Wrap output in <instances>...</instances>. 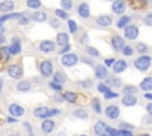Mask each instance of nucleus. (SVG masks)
<instances>
[{
	"instance_id": "f704fd0d",
	"label": "nucleus",
	"mask_w": 152,
	"mask_h": 136,
	"mask_svg": "<svg viewBox=\"0 0 152 136\" xmlns=\"http://www.w3.org/2000/svg\"><path fill=\"white\" fill-rule=\"evenodd\" d=\"M68 25H69V28H70V32L71 33H74V32L77 31V25H76V22L74 20H69L68 21Z\"/></svg>"
},
{
	"instance_id": "4d7b16f0",
	"label": "nucleus",
	"mask_w": 152,
	"mask_h": 136,
	"mask_svg": "<svg viewBox=\"0 0 152 136\" xmlns=\"http://www.w3.org/2000/svg\"><path fill=\"white\" fill-rule=\"evenodd\" d=\"M0 124H1V121H0Z\"/></svg>"
},
{
	"instance_id": "603ef678",
	"label": "nucleus",
	"mask_w": 152,
	"mask_h": 136,
	"mask_svg": "<svg viewBox=\"0 0 152 136\" xmlns=\"http://www.w3.org/2000/svg\"><path fill=\"white\" fill-rule=\"evenodd\" d=\"M4 32H5V28H4V26H2V25H1V22H0V35H1Z\"/></svg>"
},
{
	"instance_id": "3c124183",
	"label": "nucleus",
	"mask_w": 152,
	"mask_h": 136,
	"mask_svg": "<svg viewBox=\"0 0 152 136\" xmlns=\"http://www.w3.org/2000/svg\"><path fill=\"white\" fill-rule=\"evenodd\" d=\"M59 111L58 110H51V111H49V116H52V115H55V114H58Z\"/></svg>"
},
{
	"instance_id": "f3484780",
	"label": "nucleus",
	"mask_w": 152,
	"mask_h": 136,
	"mask_svg": "<svg viewBox=\"0 0 152 136\" xmlns=\"http://www.w3.org/2000/svg\"><path fill=\"white\" fill-rule=\"evenodd\" d=\"M106 129H107V124L104 123V122H97L96 124H95V127H94V132L96 134V135H102L104 131H106Z\"/></svg>"
},
{
	"instance_id": "6e6552de",
	"label": "nucleus",
	"mask_w": 152,
	"mask_h": 136,
	"mask_svg": "<svg viewBox=\"0 0 152 136\" xmlns=\"http://www.w3.org/2000/svg\"><path fill=\"white\" fill-rule=\"evenodd\" d=\"M112 44H113V47H114L116 51H121L122 47L125 46V41H124V39H122L120 35H115V37H113V39H112Z\"/></svg>"
},
{
	"instance_id": "2f4dec72",
	"label": "nucleus",
	"mask_w": 152,
	"mask_h": 136,
	"mask_svg": "<svg viewBox=\"0 0 152 136\" xmlns=\"http://www.w3.org/2000/svg\"><path fill=\"white\" fill-rule=\"evenodd\" d=\"M129 22V17H122L119 21H118V27H124V26H126L127 24Z\"/></svg>"
},
{
	"instance_id": "473e14b6",
	"label": "nucleus",
	"mask_w": 152,
	"mask_h": 136,
	"mask_svg": "<svg viewBox=\"0 0 152 136\" xmlns=\"http://www.w3.org/2000/svg\"><path fill=\"white\" fill-rule=\"evenodd\" d=\"M20 13H11V14H7V15H4L0 18V22L1 21H5V20H8V19H14V18H18Z\"/></svg>"
},
{
	"instance_id": "a211bd4d",
	"label": "nucleus",
	"mask_w": 152,
	"mask_h": 136,
	"mask_svg": "<svg viewBox=\"0 0 152 136\" xmlns=\"http://www.w3.org/2000/svg\"><path fill=\"white\" fill-rule=\"evenodd\" d=\"M140 88L144 91H150L152 90V77H146L141 83H140Z\"/></svg>"
},
{
	"instance_id": "49530a36",
	"label": "nucleus",
	"mask_w": 152,
	"mask_h": 136,
	"mask_svg": "<svg viewBox=\"0 0 152 136\" xmlns=\"http://www.w3.org/2000/svg\"><path fill=\"white\" fill-rule=\"evenodd\" d=\"M104 63H106V65H108V66H109V65H113V64H114V59H113V58H108V59L104 60Z\"/></svg>"
},
{
	"instance_id": "e433bc0d",
	"label": "nucleus",
	"mask_w": 152,
	"mask_h": 136,
	"mask_svg": "<svg viewBox=\"0 0 152 136\" xmlns=\"http://www.w3.org/2000/svg\"><path fill=\"white\" fill-rule=\"evenodd\" d=\"M122 53H124L125 56H132V54H133V50H132V47H129V46H124V47H122Z\"/></svg>"
},
{
	"instance_id": "7c9ffc66",
	"label": "nucleus",
	"mask_w": 152,
	"mask_h": 136,
	"mask_svg": "<svg viewBox=\"0 0 152 136\" xmlns=\"http://www.w3.org/2000/svg\"><path fill=\"white\" fill-rule=\"evenodd\" d=\"M26 4H27V6L28 7H31V8H38V7H40V0H27L26 1Z\"/></svg>"
},
{
	"instance_id": "412c9836",
	"label": "nucleus",
	"mask_w": 152,
	"mask_h": 136,
	"mask_svg": "<svg viewBox=\"0 0 152 136\" xmlns=\"http://www.w3.org/2000/svg\"><path fill=\"white\" fill-rule=\"evenodd\" d=\"M95 75L99 78H104L107 76V69L103 65H97L95 69Z\"/></svg>"
},
{
	"instance_id": "393cba45",
	"label": "nucleus",
	"mask_w": 152,
	"mask_h": 136,
	"mask_svg": "<svg viewBox=\"0 0 152 136\" xmlns=\"http://www.w3.org/2000/svg\"><path fill=\"white\" fill-rule=\"evenodd\" d=\"M30 88H31V84H30V82H27V80H23V82H20V83L17 85V89H18L19 91H28Z\"/></svg>"
},
{
	"instance_id": "9b49d317",
	"label": "nucleus",
	"mask_w": 152,
	"mask_h": 136,
	"mask_svg": "<svg viewBox=\"0 0 152 136\" xmlns=\"http://www.w3.org/2000/svg\"><path fill=\"white\" fill-rule=\"evenodd\" d=\"M39 47H40V51H43V52H51L55 48V44L50 40H44L40 43Z\"/></svg>"
},
{
	"instance_id": "5fc2aeb1",
	"label": "nucleus",
	"mask_w": 152,
	"mask_h": 136,
	"mask_svg": "<svg viewBox=\"0 0 152 136\" xmlns=\"http://www.w3.org/2000/svg\"><path fill=\"white\" fill-rule=\"evenodd\" d=\"M1 58H2V53H1V51H0V60H1Z\"/></svg>"
},
{
	"instance_id": "de8ad7c7",
	"label": "nucleus",
	"mask_w": 152,
	"mask_h": 136,
	"mask_svg": "<svg viewBox=\"0 0 152 136\" xmlns=\"http://www.w3.org/2000/svg\"><path fill=\"white\" fill-rule=\"evenodd\" d=\"M132 91H133V92L135 91V88H134V86H127V88L125 89V92H132Z\"/></svg>"
},
{
	"instance_id": "8fccbe9b",
	"label": "nucleus",
	"mask_w": 152,
	"mask_h": 136,
	"mask_svg": "<svg viewBox=\"0 0 152 136\" xmlns=\"http://www.w3.org/2000/svg\"><path fill=\"white\" fill-rule=\"evenodd\" d=\"M69 48H70V46H69V45L66 44V46H65V47H64V48H63L62 51H59V52H61V53H65V52H66V51H68Z\"/></svg>"
},
{
	"instance_id": "a18cd8bd",
	"label": "nucleus",
	"mask_w": 152,
	"mask_h": 136,
	"mask_svg": "<svg viewBox=\"0 0 152 136\" xmlns=\"http://www.w3.org/2000/svg\"><path fill=\"white\" fill-rule=\"evenodd\" d=\"M120 127H121L122 129H133V128H134L133 125H131V124H127V123H124V122L120 124Z\"/></svg>"
},
{
	"instance_id": "c85d7f7f",
	"label": "nucleus",
	"mask_w": 152,
	"mask_h": 136,
	"mask_svg": "<svg viewBox=\"0 0 152 136\" xmlns=\"http://www.w3.org/2000/svg\"><path fill=\"white\" fill-rule=\"evenodd\" d=\"M53 82H56V83H58V84H63V83L65 82V78H64V76H63L62 73L57 72V73H55V76H53Z\"/></svg>"
},
{
	"instance_id": "6ab92c4d",
	"label": "nucleus",
	"mask_w": 152,
	"mask_h": 136,
	"mask_svg": "<svg viewBox=\"0 0 152 136\" xmlns=\"http://www.w3.org/2000/svg\"><path fill=\"white\" fill-rule=\"evenodd\" d=\"M146 4H147V0H129V5L134 9H140L145 7Z\"/></svg>"
},
{
	"instance_id": "5701e85b",
	"label": "nucleus",
	"mask_w": 152,
	"mask_h": 136,
	"mask_svg": "<svg viewBox=\"0 0 152 136\" xmlns=\"http://www.w3.org/2000/svg\"><path fill=\"white\" fill-rule=\"evenodd\" d=\"M56 39H57V43L59 45H66L69 41V35L66 33H58Z\"/></svg>"
},
{
	"instance_id": "a19ab883",
	"label": "nucleus",
	"mask_w": 152,
	"mask_h": 136,
	"mask_svg": "<svg viewBox=\"0 0 152 136\" xmlns=\"http://www.w3.org/2000/svg\"><path fill=\"white\" fill-rule=\"evenodd\" d=\"M50 86H51L53 90H56V91H61V90H62V86H61V84H58V83H56V82H52V83H50Z\"/></svg>"
},
{
	"instance_id": "f03ea898",
	"label": "nucleus",
	"mask_w": 152,
	"mask_h": 136,
	"mask_svg": "<svg viewBox=\"0 0 152 136\" xmlns=\"http://www.w3.org/2000/svg\"><path fill=\"white\" fill-rule=\"evenodd\" d=\"M77 60H78V58H77L76 54L69 53V54L63 56V58H62V64H63L64 66H72V65H75V64L77 63Z\"/></svg>"
},
{
	"instance_id": "c03bdc74",
	"label": "nucleus",
	"mask_w": 152,
	"mask_h": 136,
	"mask_svg": "<svg viewBox=\"0 0 152 136\" xmlns=\"http://www.w3.org/2000/svg\"><path fill=\"white\" fill-rule=\"evenodd\" d=\"M88 52L91 54V56H99V52L96 48H93V47H88Z\"/></svg>"
},
{
	"instance_id": "20e7f679",
	"label": "nucleus",
	"mask_w": 152,
	"mask_h": 136,
	"mask_svg": "<svg viewBox=\"0 0 152 136\" xmlns=\"http://www.w3.org/2000/svg\"><path fill=\"white\" fill-rule=\"evenodd\" d=\"M112 8H113L114 13L121 14V13H124L125 9H126V4H125L124 0H115V1L113 2V5H112Z\"/></svg>"
},
{
	"instance_id": "4be33fe9",
	"label": "nucleus",
	"mask_w": 152,
	"mask_h": 136,
	"mask_svg": "<svg viewBox=\"0 0 152 136\" xmlns=\"http://www.w3.org/2000/svg\"><path fill=\"white\" fill-rule=\"evenodd\" d=\"M8 51H10L11 54H17V53H19V52L21 51V47H20L19 41H18V40H14V43L8 47Z\"/></svg>"
},
{
	"instance_id": "dca6fc26",
	"label": "nucleus",
	"mask_w": 152,
	"mask_h": 136,
	"mask_svg": "<svg viewBox=\"0 0 152 136\" xmlns=\"http://www.w3.org/2000/svg\"><path fill=\"white\" fill-rule=\"evenodd\" d=\"M14 7V2L12 0H5L0 4V11L1 12H8L11 9H13Z\"/></svg>"
},
{
	"instance_id": "58836bf2",
	"label": "nucleus",
	"mask_w": 152,
	"mask_h": 136,
	"mask_svg": "<svg viewBox=\"0 0 152 136\" xmlns=\"http://www.w3.org/2000/svg\"><path fill=\"white\" fill-rule=\"evenodd\" d=\"M115 135H119V136H131L132 132H131V131H127V130H125V129H122V130L115 131Z\"/></svg>"
},
{
	"instance_id": "4c0bfd02",
	"label": "nucleus",
	"mask_w": 152,
	"mask_h": 136,
	"mask_svg": "<svg viewBox=\"0 0 152 136\" xmlns=\"http://www.w3.org/2000/svg\"><path fill=\"white\" fill-rule=\"evenodd\" d=\"M55 13H56L57 17H59V18H62V19H65V18L68 17V13H65V12L62 11V9H56Z\"/></svg>"
},
{
	"instance_id": "6e6d98bb",
	"label": "nucleus",
	"mask_w": 152,
	"mask_h": 136,
	"mask_svg": "<svg viewBox=\"0 0 152 136\" xmlns=\"http://www.w3.org/2000/svg\"><path fill=\"white\" fill-rule=\"evenodd\" d=\"M0 91H1V84H0Z\"/></svg>"
},
{
	"instance_id": "cd10ccee",
	"label": "nucleus",
	"mask_w": 152,
	"mask_h": 136,
	"mask_svg": "<svg viewBox=\"0 0 152 136\" xmlns=\"http://www.w3.org/2000/svg\"><path fill=\"white\" fill-rule=\"evenodd\" d=\"M72 114H74L75 117H78V118H87V117H88V114H87L84 110H82V109L75 110Z\"/></svg>"
},
{
	"instance_id": "ddd939ff",
	"label": "nucleus",
	"mask_w": 152,
	"mask_h": 136,
	"mask_svg": "<svg viewBox=\"0 0 152 136\" xmlns=\"http://www.w3.org/2000/svg\"><path fill=\"white\" fill-rule=\"evenodd\" d=\"M34 116L38 118H45L49 117V109L46 106H40L34 110Z\"/></svg>"
},
{
	"instance_id": "37998d69",
	"label": "nucleus",
	"mask_w": 152,
	"mask_h": 136,
	"mask_svg": "<svg viewBox=\"0 0 152 136\" xmlns=\"http://www.w3.org/2000/svg\"><path fill=\"white\" fill-rule=\"evenodd\" d=\"M17 19H19V22H20V24H27V22H28V19H27L26 17H24L21 13L19 14V17H18Z\"/></svg>"
},
{
	"instance_id": "c756f323",
	"label": "nucleus",
	"mask_w": 152,
	"mask_h": 136,
	"mask_svg": "<svg viewBox=\"0 0 152 136\" xmlns=\"http://www.w3.org/2000/svg\"><path fill=\"white\" fill-rule=\"evenodd\" d=\"M61 5H62V8L64 11H69L72 7V1L71 0H62L61 1Z\"/></svg>"
},
{
	"instance_id": "864d4df0",
	"label": "nucleus",
	"mask_w": 152,
	"mask_h": 136,
	"mask_svg": "<svg viewBox=\"0 0 152 136\" xmlns=\"http://www.w3.org/2000/svg\"><path fill=\"white\" fill-rule=\"evenodd\" d=\"M145 98H146V99H152V95L146 93V95H145Z\"/></svg>"
},
{
	"instance_id": "7ed1b4c3",
	"label": "nucleus",
	"mask_w": 152,
	"mask_h": 136,
	"mask_svg": "<svg viewBox=\"0 0 152 136\" xmlns=\"http://www.w3.org/2000/svg\"><path fill=\"white\" fill-rule=\"evenodd\" d=\"M52 70H53V67H52V64H51L50 60H44L40 64V72H42L43 76L49 77L52 73Z\"/></svg>"
},
{
	"instance_id": "423d86ee",
	"label": "nucleus",
	"mask_w": 152,
	"mask_h": 136,
	"mask_svg": "<svg viewBox=\"0 0 152 136\" xmlns=\"http://www.w3.org/2000/svg\"><path fill=\"white\" fill-rule=\"evenodd\" d=\"M8 75H10L12 78H20L21 75H23V70H21V67L18 66V65H12V66H10V69H8Z\"/></svg>"
},
{
	"instance_id": "1a4fd4ad",
	"label": "nucleus",
	"mask_w": 152,
	"mask_h": 136,
	"mask_svg": "<svg viewBox=\"0 0 152 136\" xmlns=\"http://www.w3.org/2000/svg\"><path fill=\"white\" fill-rule=\"evenodd\" d=\"M78 14H80V17L83 18V19L89 18V15H90V9H89L88 4H81V5H80V7H78Z\"/></svg>"
},
{
	"instance_id": "9d476101",
	"label": "nucleus",
	"mask_w": 152,
	"mask_h": 136,
	"mask_svg": "<svg viewBox=\"0 0 152 136\" xmlns=\"http://www.w3.org/2000/svg\"><path fill=\"white\" fill-rule=\"evenodd\" d=\"M8 110H10V114L12 116H15V117L17 116H21L24 114V108H21L18 104H11L10 108H8Z\"/></svg>"
},
{
	"instance_id": "0eeeda50",
	"label": "nucleus",
	"mask_w": 152,
	"mask_h": 136,
	"mask_svg": "<svg viewBox=\"0 0 152 136\" xmlns=\"http://www.w3.org/2000/svg\"><path fill=\"white\" fill-rule=\"evenodd\" d=\"M119 114H120V110H119V108L116 106V105H109V106H107V109H106V115L109 117V118H118V116H119Z\"/></svg>"
},
{
	"instance_id": "79ce46f5",
	"label": "nucleus",
	"mask_w": 152,
	"mask_h": 136,
	"mask_svg": "<svg viewBox=\"0 0 152 136\" xmlns=\"http://www.w3.org/2000/svg\"><path fill=\"white\" fill-rule=\"evenodd\" d=\"M118 96H119L118 93H115V92H110V91L104 93V98H106V99H112V98H114V97H118Z\"/></svg>"
},
{
	"instance_id": "72a5a7b5",
	"label": "nucleus",
	"mask_w": 152,
	"mask_h": 136,
	"mask_svg": "<svg viewBox=\"0 0 152 136\" xmlns=\"http://www.w3.org/2000/svg\"><path fill=\"white\" fill-rule=\"evenodd\" d=\"M97 89H99V91L102 92V93H106V92H109V91H110V89H109L106 84H103V83H100V84L97 85Z\"/></svg>"
},
{
	"instance_id": "a878e982",
	"label": "nucleus",
	"mask_w": 152,
	"mask_h": 136,
	"mask_svg": "<svg viewBox=\"0 0 152 136\" xmlns=\"http://www.w3.org/2000/svg\"><path fill=\"white\" fill-rule=\"evenodd\" d=\"M64 99L68 101V102H70V103H74L77 99V95L75 92H65L64 93Z\"/></svg>"
},
{
	"instance_id": "b1692460",
	"label": "nucleus",
	"mask_w": 152,
	"mask_h": 136,
	"mask_svg": "<svg viewBox=\"0 0 152 136\" xmlns=\"http://www.w3.org/2000/svg\"><path fill=\"white\" fill-rule=\"evenodd\" d=\"M32 19L34 21H38V22H43L46 20V15L44 12H34L33 15H32Z\"/></svg>"
},
{
	"instance_id": "39448f33",
	"label": "nucleus",
	"mask_w": 152,
	"mask_h": 136,
	"mask_svg": "<svg viewBox=\"0 0 152 136\" xmlns=\"http://www.w3.org/2000/svg\"><path fill=\"white\" fill-rule=\"evenodd\" d=\"M138 27L137 26H134V25H131V26H127L126 28H125V35H126V38H128V39H135L137 37H138Z\"/></svg>"
},
{
	"instance_id": "c9c22d12",
	"label": "nucleus",
	"mask_w": 152,
	"mask_h": 136,
	"mask_svg": "<svg viewBox=\"0 0 152 136\" xmlns=\"http://www.w3.org/2000/svg\"><path fill=\"white\" fill-rule=\"evenodd\" d=\"M93 108H94V110L97 112V114H100L101 112V108H100V102H99V99H94L93 101Z\"/></svg>"
},
{
	"instance_id": "2eb2a0df",
	"label": "nucleus",
	"mask_w": 152,
	"mask_h": 136,
	"mask_svg": "<svg viewBox=\"0 0 152 136\" xmlns=\"http://www.w3.org/2000/svg\"><path fill=\"white\" fill-rule=\"evenodd\" d=\"M96 22H97L100 26L107 27V26H109V25L112 24V18H110L109 15H101V17H99V18L96 19Z\"/></svg>"
},
{
	"instance_id": "aec40b11",
	"label": "nucleus",
	"mask_w": 152,
	"mask_h": 136,
	"mask_svg": "<svg viewBox=\"0 0 152 136\" xmlns=\"http://www.w3.org/2000/svg\"><path fill=\"white\" fill-rule=\"evenodd\" d=\"M135 103H137V98L134 96H132V95H127V96H125L122 98V104L126 105V106H132Z\"/></svg>"
},
{
	"instance_id": "ea45409f",
	"label": "nucleus",
	"mask_w": 152,
	"mask_h": 136,
	"mask_svg": "<svg viewBox=\"0 0 152 136\" xmlns=\"http://www.w3.org/2000/svg\"><path fill=\"white\" fill-rule=\"evenodd\" d=\"M137 51L140 52V53H144V52L147 51V46L144 45V44H138V45H137Z\"/></svg>"
},
{
	"instance_id": "f257e3e1",
	"label": "nucleus",
	"mask_w": 152,
	"mask_h": 136,
	"mask_svg": "<svg viewBox=\"0 0 152 136\" xmlns=\"http://www.w3.org/2000/svg\"><path fill=\"white\" fill-rule=\"evenodd\" d=\"M134 65H135V67L138 70L146 71L150 67V65H151V57H148V56H141V57H139L135 60Z\"/></svg>"
},
{
	"instance_id": "09e8293b",
	"label": "nucleus",
	"mask_w": 152,
	"mask_h": 136,
	"mask_svg": "<svg viewBox=\"0 0 152 136\" xmlns=\"http://www.w3.org/2000/svg\"><path fill=\"white\" fill-rule=\"evenodd\" d=\"M146 109H147V111L150 112V115H152V103H150V104H147V106H146Z\"/></svg>"
},
{
	"instance_id": "f8f14e48",
	"label": "nucleus",
	"mask_w": 152,
	"mask_h": 136,
	"mask_svg": "<svg viewBox=\"0 0 152 136\" xmlns=\"http://www.w3.org/2000/svg\"><path fill=\"white\" fill-rule=\"evenodd\" d=\"M126 67H127V64H126L125 60H116L113 65V71L116 72V73H120L124 70H126Z\"/></svg>"
},
{
	"instance_id": "4468645a",
	"label": "nucleus",
	"mask_w": 152,
	"mask_h": 136,
	"mask_svg": "<svg viewBox=\"0 0 152 136\" xmlns=\"http://www.w3.org/2000/svg\"><path fill=\"white\" fill-rule=\"evenodd\" d=\"M55 128V122L51 121V119H45L43 123H42V130L44 132H51Z\"/></svg>"
},
{
	"instance_id": "bb28decb",
	"label": "nucleus",
	"mask_w": 152,
	"mask_h": 136,
	"mask_svg": "<svg viewBox=\"0 0 152 136\" xmlns=\"http://www.w3.org/2000/svg\"><path fill=\"white\" fill-rule=\"evenodd\" d=\"M107 84L110 85V86H115V88H118V86L121 85V82H120L119 78H109V79H107Z\"/></svg>"
}]
</instances>
